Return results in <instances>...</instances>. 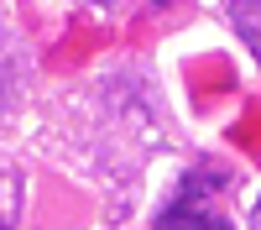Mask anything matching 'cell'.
Wrapping results in <instances>:
<instances>
[{
  "label": "cell",
  "instance_id": "cell-2",
  "mask_svg": "<svg viewBox=\"0 0 261 230\" xmlns=\"http://www.w3.org/2000/svg\"><path fill=\"white\" fill-rule=\"evenodd\" d=\"M230 21H235V32H241V42L256 53L261 63V0H230Z\"/></svg>",
  "mask_w": 261,
  "mask_h": 230
},
{
  "label": "cell",
  "instance_id": "cell-1",
  "mask_svg": "<svg viewBox=\"0 0 261 230\" xmlns=\"http://www.w3.org/2000/svg\"><path fill=\"white\" fill-rule=\"evenodd\" d=\"M220 183H230L225 167H193V173L178 183V194H172V204L162 209L157 230H230V220L214 209V194H220Z\"/></svg>",
  "mask_w": 261,
  "mask_h": 230
},
{
  "label": "cell",
  "instance_id": "cell-5",
  "mask_svg": "<svg viewBox=\"0 0 261 230\" xmlns=\"http://www.w3.org/2000/svg\"><path fill=\"white\" fill-rule=\"evenodd\" d=\"M94 6H115V0H94Z\"/></svg>",
  "mask_w": 261,
  "mask_h": 230
},
{
  "label": "cell",
  "instance_id": "cell-3",
  "mask_svg": "<svg viewBox=\"0 0 261 230\" xmlns=\"http://www.w3.org/2000/svg\"><path fill=\"white\" fill-rule=\"evenodd\" d=\"M16 204H21L16 178H11V173H0V230H11V225H16Z\"/></svg>",
  "mask_w": 261,
  "mask_h": 230
},
{
  "label": "cell",
  "instance_id": "cell-4",
  "mask_svg": "<svg viewBox=\"0 0 261 230\" xmlns=\"http://www.w3.org/2000/svg\"><path fill=\"white\" fill-rule=\"evenodd\" d=\"M251 230H261V199H256V209H251Z\"/></svg>",
  "mask_w": 261,
  "mask_h": 230
}]
</instances>
